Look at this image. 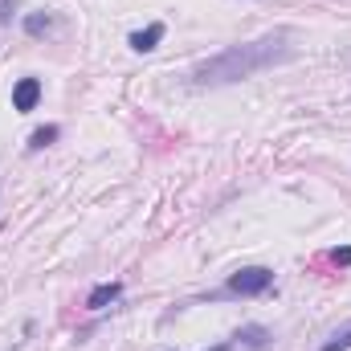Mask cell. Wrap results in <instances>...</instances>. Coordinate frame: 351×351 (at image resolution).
Listing matches in <instances>:
<instances>
[{"instance_id": "obj_6", "label": "cell", "mask_w": 351, "mask_h": 351, "mask_svg": "<svg viewBox=\"0 0 351 351\" xmlns=\"http://www.w3.org/2000/svg\"><path fill=\"white\" fill-rule=\"evenodd\" d=\"M21 29H25L29 37H45V33H53V29H58V16H53L49 8H33V12H25Z\"/></svg>"}, {"instance_id": "obj_5", "label": "cell", "mask_w": 351, "mask_h": 351, "mask_svg": "<svg viewBox=\"0 0 351 351\" xmlns=\"http://www.w3.org/2000/svg\"><path fill=\"white\" fill-rule=\"evenodd\" d=\"M123 298V282H98L94 290L86 294V311H106Z\"/></svg>"}, {"instance_id": "obj_7", "label": "cell", "mask_w": 351, "mask_h": 351, "mask_svg": "<svg viewBox=\"0 0 351 351\" xmlns=\"http://www.w3.org/2000/svg\"><path fill=\"white\" fill-rule=\"evenodd\" d=\"M233 343H241V348H250V351H265L269 348V331L258 327V323H250V327H241V331L233 335Z\"/></svg>"}, {"instance_id": "obj_8", "label": "cell", "mask_w": 351, "mask_h": 351, "mask_svg": "<svg viewBox=\"0 0 351 351\" xmlns=\"http://www.w3.org/2000/svg\"><path fill=\"white\" fill-rule=\"evenodd\" d=\"M62 139V127L58 123H49V127H37L33 135H29V152H45L49 143H58Z\"/></svg>"}, {"instance_id": "obj_2", "label": "cell", "mask_w": 351, "mask_h": 351, "mask_svg": "<svg viewBox=\"0 0 351 351\" xmlns=\"http://www.w3.org/2000/svg\"><path fill=\"white\" fill-rule=\"evenodd\" d=\"M269 290H274V269H265V265H241L225 282V294H233V298H258Z\"/></svg>"}, {"instance_id": "obj_4", "label": "cell", "mask_w": 351, "mask_h": 351, "mask_svg": "<svg viewBox=\"0 0 351 351\" xmlns=\"http://www.w3.org/2000/svg\"><path fill=\"white\" fill-rule=\"evenodd\" d=\"M164 37H168V25H164V21H152L147 29H135V33L127 37V45H131L135 53H152Z\"/></svg>"}, {"instance_id": "obj_1", "label": "cell", "mask_w": 351, "mask_h": 351, "mask_svg": "<svg viewBox=\"0 0 351 351\" xmlns=\"http://www.w3.org/2000/svg\"><path fill=\"white\" fill-rule=\"evenodd\" d=\"M290 29H274V33H262L245 45H229L213 58H204L196 70H192V82L196 86H233V82H245L262 70H274V66H286L294 58V45H290Z\"/></svg>"}, {"instance_id": "obj_3", "label": "cell", "mask_w": 351, "mask_h": 351, "mask_svg": "<svg viewBox=\"0 0 351 351\" xmlns=\"http://www.w3.org/2000/svg\"><path fill=\"white\" fill-rule=\"evenodd\" d=\"M41 78H16V86H12V110H21V114H29V110H37V102H41Z\"/></svg>"}, {"instance_id": "obj_10", "label": "cell", "mask_w": 351, "mask_h": 351, "mask_svg": "<svg viewBox=\"0 0 351 351\" xmlns=\"http://www.w3.org/2000/svg\"><path fill=\"white\" fill-rule=\"evenodd\" d=\"M327 258H331V265H339V269H351V245H335Z\"/></svg>"}, {"instance_id": "obj_9", "label": "cell", "mask_w": 351, "mask_h": 351, "mask_svg": "<svg viewBox=\"0 0 351 351\" xmlns=\"http://www.w3.org/2000/svg\"><path fill=\"white\" fill-rule=\"evenodd\" d=\"M319 351H351V323H348V327H339V331H335V335H331Z\"/></svg>"}, {"instance_id": "obj_11", "label": "cell", "mask_w": 351, "mask_h": 351, "mask_svg": "<svg viewBox=\"0 0 351 351\" xmlns=\"http://www.w3.org/2000/svg\"><path fill=\"white\" fill-rule=\"evenodd\" d=\"M213 351H233V339H225V343H217Z\"/></svg>"}]
</instances>
